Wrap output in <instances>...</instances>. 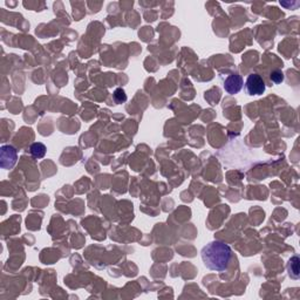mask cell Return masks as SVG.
<instances>
[{"instance_id": "6", "label": "cell", "mask_w": 300, "mask_h": 300, "mask_svg": "<svg viewBox=\"0 0 300 300\" xmlns=\"http://www.w3.org/2000/svg\"><path fill=\"white\" fill-rule=\"evenodd\" d=\"M46 150H47L46 145L40 142L33 143L30 148L31 155H32V158L35 159H40V158H45V155H46Z\"/></svg>"}, {"instance_id": "8", "label": "cell", "mask_w": 300, "mask_h": 300, "mask_svg": "<svg viewBox=\"0 0 300 300\" xmlns=\"http://www.w3.org/2000/svg\"><path fill=\"white\" fill-rule=\"evenodd\" d=\"M270 79L273 83L279 85V83H282L283 81H284V74H283V72H280V71H274L271 73Z\"/></svg>"}, {"instance_id": "2", "label": "cell", "mask_w": 300, "mask_h": 300, "mask_svg": "<svg viewBox=\"0 0 300 300\" xmlns=\"http://www.w3.org/2000/svg\"><path fill=\"white\" fill-rule=\"evenodd\" d=\"M245 91L248 95H263L266 91L265 81L260 75L256 74V73H251L248 75L245 81Z\"/></svg>"}, {"instance_id": "4", "label": "cell", "mask_w": 300, "mask_h": 300, "mask_svg": "<svg viewBox=\"0 0 300 300\" xmlns=\"http://www.w3.org/2000/svg\"><path fill=\"white\" fill-rule=\"evenodd\" d=\"M0 165L2 169H12L18 159V154L12 145H2L0 150Z\"/></svg>"}, {"instance_id": "1", "label": "cell", "mask_w": 300, "mask_h": 300, "mask_svg": "<svg viewBox=\"0 0 300 300\" xmlns=\"http://www.w3.org/2000/svg\"><path fill=\"white\" fill-rule=\"evenodd\" d=\"M201 257L206 268L211 271H225L232 258L231 248L221 240L206 244L201 251Z\"/></svg>"}, {"instance_id": "3", "label": "cell", "mask_w": 300, "mask_h": 300, "mask_svg": "<svg viewBox=\"0 0 300 300\" xmlns=\"http://www.w3.org/2000/svg\"><path fill=\"white\" fill-rule=\"evenodd\" d=\"M244 86V79L238 73H230L223 80V88L229 95L238 94Z\"/></svg>"}, {"instance_id": "5", "label": "cell", "mask_w": 300, "mask_h": 300, "mask_svg": "<svg viewBox=\"0 0 300 300\" xmlns=\"http://www.w3.org/2000/svg\"><path fill=\"white\" fill-rule=\"evenodd\" d=\"M287 271H288V276L291 277V279H299L300 276V268H299V257L294 256L288 260L287 263Z\"/></svg>"}, {"instance_id": "7", "label": "cell", "mask_w": 300, "mask_h": 300, "mask_svg": "<svg viewBox=\"0 0 300 300\" xmlns=\"http://www.w3.org/2000/svg\"><path fill=\"white\" fill-rule=\"evenodd\" d=\"M114 101L116 103H123L127 101V95H126V92L123 91L122 88H116L113 93Z\"/></svg>"}]
</instances>
